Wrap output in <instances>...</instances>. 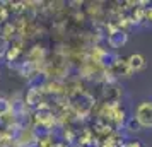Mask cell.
Returning a JSON list of instances; mask_svg holds the SVG:
<instances>
[{"label":"cell","mask_w":152,"mask_h":147,"mask_svg":"<svg viewBox=\"0 0 152 147\" xmlns=\"http://www.w3.org/2000/svg\"><path fill=\"white\" fill-rule=\"evenodd\" d=\"M133 118L142 128H152V99H144L138 103Z\"/></svg>","instance_id":"1"},{"label":"cell","mask_w":152,"mask_h":147,"mask_svg":"<svg viewBox=\"0 0 152 147\" xmlns=\"http://www.w3.org/2000/svg\"><path fill=\"white\" fill-rule=\"evenodd\" d=\"M21 45H22V43L19 41V43H14L12 46H9L7 53H5L7 62H15V60H17V56H19V53H21V50H22Z\"/></svg>","instance_id":"4"},{"label":"cell","mask_w":152,"mask_h":147,"mask_svg":"<svg viewBox=\"0 0 152 147\" xmlns=\"http://www.w3.org/2000/svg\"><path fill=\"white\" fill-rule=\"evenodd\" d=\"M126 62H128V65H130L132 72H140V70L145 69V58L144 55H140V53H133V55H130L128 58H126Z\"/></svg>","instance_id":"3"},{"label":"cell","mask_w":152,"mask_h":147,"mask_svg":"<svg viewBox=\"0 0 152 147\" xmlns=\"http://www.w3.org/2000/svg\"><path fill=\"white\" fill-rule=\"evenodd\" d=\"M9 46H10V45H9V41H7V39H5V38H4L2 34H0V58H2V56L7 53Z\"/></svg>","instance_id":"5"},{"label":"cell","mask_w":152,"mask_h":147,"mask_svg":"<svg viewBox=\"0 0 152 147\" xmlns=\"http://www.w3.org/2000/svg\"><path fill=\"white\" fill-rule=\"evenodd\" d=\"M128 39V34L125 29H115L108 34V45L111 48H121Z\"/></svg>","instance_id":"2"}]
</instances>
